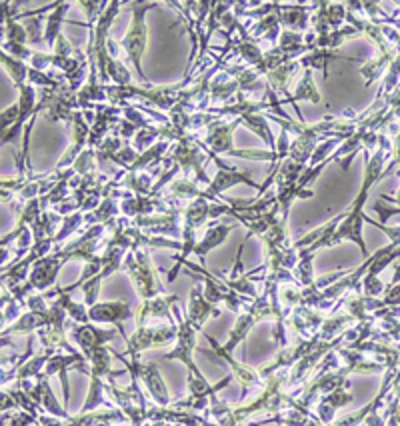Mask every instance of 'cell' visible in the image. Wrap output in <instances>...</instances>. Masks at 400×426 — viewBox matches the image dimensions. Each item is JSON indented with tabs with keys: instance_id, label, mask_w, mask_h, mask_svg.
<instances>
[{
	"instance_id": "obj_1",
	"label": "cell",
	"mask_w": 400,
	"mask_h": 426,
	"mask_svg": "<svg viewBox=\"0 0 400 426\" xmlns=\"http://www.w3.org/2000/svg\"><path fill=\"white\" fill-rule=\"evenodd\" d=\"M152 4H138L134 8V21H132V28L128 30L127 39H125V48L130 54V61L136 66V72L138 76L145 81V74L140 70V54H143V48H145V36H147V30H145V24H143V17L147 12V8H150Z\"/></svg>"
},
{
	"instance_id": "obj_3",
	"label": "cell",
	"mask_w": 400,
	"mask_h": 426,
	"mask_svg": "<svg viewBox=\"0 0 400 426\" xmlns=\"http://www.w3.org/2000/svg\"><path fill=\"white\" fill-rule=\"evenodd\" d=\"M64 8H66V4L59 6L56 14H54V17L50 19V26H48V32H46V41H48V44H50V46L54 44V39H56V34H59V24H61V21H63Z\"/></svg>"
},
{
	"instance_id": "obj_2",
	"label": "cell",
	"mask_w": 400,
	"mask_h": 426,
	"mask_svg": "<svg viewBox=\"0 0 400 426\" xmlns=\"http://www.w3.org/2000/svg\"><path fill=\"white\" fill-rule=\"evenodd\" d=\"M216 160V164L222 169V171L218 172V176H216V180L212 182L211 191L212 192H220L224 191V189H229L231 184H234V182H249L251 187H254L253 182L246 178V176H242V174H238V171L236 169H231V167H227L222 160H218V158H214Z\"/></svg>"
}]
</instances>
